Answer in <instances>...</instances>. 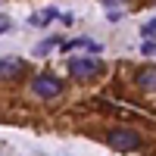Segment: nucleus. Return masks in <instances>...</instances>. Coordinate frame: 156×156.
Wrapping results in <instances>:
<instances>
[{"mask_svg":"<svg viewBox=\"0 0 156 156\" xmlns=\"http://www.w3.org/2000/svg\"><path fill=\"white\" fill-rule=\"evenodd\" d=\"M56 44H59V37H47V41H41V44L34 47V53H37V56H44L47 50H50V47H56Z\"/></svg>","mask_w":156,"mask_h":156,"instance_id":"8","label":"nucleus"},{"mask_svg":"<svg viewBox=\"0 0 156 156\" xmlns=\"http://www.w3.org/2000/svg\"><path fill=\"white\" fill-rule=\"evenodd\" d=\"M75 47H87V50H100V44L97 41H90V37H75V41H69V44H62V53H66V50H75Z\"/></svg>","mask_w":156,"mask_h":156,"instance_id":"6","label":"nucleus"},{"mask_svg":"<svg viewBox=\"0 0 156 156\" xmlns=\"http://www.w3.org/2000/svg\"><path fill=\"white\" fill-rule=\"evenodd\" d=\"M31 94L50 100V97L62 94V81H59L56 75H37V78H31Z\"/></svg>","mask_w":156,"mask_h":156,"instance_id":"3","label":"nucleus"},{"mask_svg":"<svg viewBox=\"0 0 156 156\" xmlns=\"http://www.w3.org/2000/svg\"><path fill=\"white\" fill-rule=\"evenodd\" d=\"M25 72V62L22 59H0V81H12L16 75Z\"/></svg>","mask_w":156,"mask_h":156,"instance_id":"4","label":"nucleus"},{"mask_svg":"<svg viewBox=\"0 0 156 156\" xmlns=\"http://www.w3.org/2000/svg\"><path fill=\"white\" fill-rule=\"evenodd\" d=\"M50 19H59V12H56V9H44V12H34L28 22H31V25H47Z\"/></svg>","mask_w":156,"mask_h":156,"instance_id":"7","label":"nucleus"},{"mask_svg":"<svg viewBox=\"0 0 156 156\" xmlns=\"http://www.w3.org/2000/svg\"><path fill=\"white\" fill-rule=\"evenodd\" d=\"M134 81H137V87H144V90H156V66H144L134 75Z\"/></svg>","mask_w":156,"mask_h":156,"instance_id":"5","label":"nucleus"},{"mask_svg":"<svg viewBox=\"0 0 156 156\" xmlns=\"http://www.w3.org/2000/svg\"><path fill=\"white\" fill-rule=\"evenodd\" d=\"M103 72V62L97 56H75L69 59V75L78 78V81H87V78H97Z\"/></svg>","mask_w":156,"mask_h":156,"instance_id":"1","label":"nucleus"},{"mask_svg":"<svg viewBox=\"0 0 156 156\" xmlns=\"http://www.w3.org/2000/svg\"><path fill=\"white\" fill-rule=\"evenodd\" d=\"M106 140H109V147L119 150V153H128V150H137L140 147V134L128 131V128H112Z\"/></svg>","mask_w":156,"mask_h":156,"instance_id":"2","label":"nucleus"},{"mask_svg":"<svg viewBox=\"0 0 156 156\" xmlns=\"http://www.w3.org/2000/svg\"><path fill=\"white\" fill-rule=\"evenodd\" d=\"M106 3H109V6H112V3H119V0H106Z\"/></svg>","mask_w":156,"mask_h":156,"instance_id":"10","label":"nucleus"},{"mask_svg":"<svg viewBox=\"0 0 156 156\" xmlns=\"http://www.w3.org/2000/svg\"><path fill=\"white\" fill-rule=\"evenodd\" d=\"M9 28H12V22H9V19L3 16V12H0V34H6Z\"/></svg>","mask_w":156,"mask_h":156,"instance_id":"9","label":"nucleus"}]
</instances>
